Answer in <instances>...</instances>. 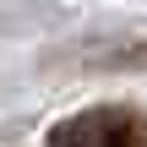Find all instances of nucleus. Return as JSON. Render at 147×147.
<instances>
[{"mask_svg": "<svg viewBox=\"0 0 147 147\" xmlns=\"http://www.w3.org/2000/svg\"><path fill=\"white\" fill-rule=\"evenodd\" d=\"M49 65H76V71H147V33H115V38L71 44V49L49 55Z\"/></svg>", "mask_w": 147, "mask_h": 147, "instance_id": "f03ea898", "label": "nucleus"}, {"mask_svg": "<svg viewBox=\"0 0 147 147\" xmlns=\"http://www.w3.org/2000/svg\"><path fill=\"white\" fill-rule=\"evenodd\" d=\"M44 147H147V136L125 109H82L55 120Z\"/></svg>", "mask_w": 147, "mask_h": 147, "instance_id": "f257e3e1", "label": "nucleus"}]
</instances>
